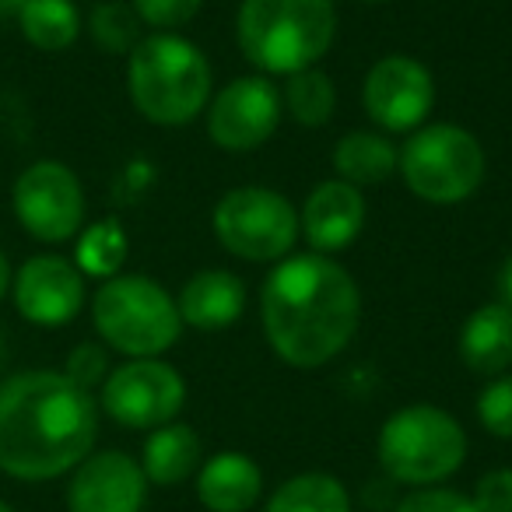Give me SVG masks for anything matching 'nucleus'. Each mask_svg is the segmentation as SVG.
Listing matches in <instances>:
<instances>
[{"label": "nucleus", "mask_w": 512, "mask_h": 512, "mask_svg": "<svg viewBox=\"0 0 512 512\" xmlns=\"http://www.w3.org/2000/svg\"><path fill=\"white\" fill-rule=\"evenodd\" d=\"M484 148L467 127L428 123L397 151V172L425 204H460L484 183Z\"/></svg>", "instance_id": "0eeeda50"}, {"label": "nucleus", "mask_w": 512, "mask_h": 512, "mask_svg": "<svg viewBox=\"0 0 512 512\" xmlns=\"http://www.w3.org/2000/svg\"><path fill=\"white\" fill-rule=\"evenodd\" d=\"M460 358L477 376H502L512 365V313L502 302L481 306L460 330Z\"/></svg>", "instance_id": "a211bd4d"}, {"label": "nucleus", "mask_w": 512, "mask_h": 512, "mask_svg": "<svg viewBox=\"0 0 512 512\" xmlns=\"http://www.w3.org/2000/svg\"><path fill=\"white\" fill-rule=\"evenodd\" d=\"M88 32H92L95 46L106 53H134V46L141 43V18L130 4L120 0H109L99 4L88 18Z\"/></svg>", "instance_id": "393cba45"}, {"label": "nucleus", "mask_w": 512, "mask_h": 512, "mask_svg": "<svg viewBox=\"0 0 512 512\" xmlns=\"http://www.w3.org/2000/svg\"><path fill=\"white\" fill-rule=\"evenodd\" d=\"M141 470L148 484H158V488H172V484L186 481L200 470V435L183 421L151 428L141 449Z\"/></svg>", "instance_id": "6ab92c4d"}, {"label": "nucleus", "mask_w": 512, "mask_h": 512, "mask_svg": "<svg viewBox=\"0 0 512 512\" xmlns=\"http://www.w3.org/2000/svg\"><path fill=\"white\" fill-rule=\"evenodd\" d=\"M477 421L498 439H512V372L495 376L477 397Z\"/></svg>", "instance_id": "a878e982"}, {"label": "nucleus", "mask_w": 512, "mask_h": 512, "mask_svg": "<svg viewBox=\"0 0 512 512\" xmlns=\"http://www.w3.org/2000/svg\"><path fill=\"white\" fill-rule=\"evenodd\" d=\"M379 467L400 484L432 488L467 460V432L449 411L432 404L400 407L379 428Z\"/></svg>", "instance_id": "39448f33"}, {"label": "nucleus", "mask_w": 512, "mask_h": 512, "mask_svg": "<svg viewBox=\"0 0 512 512\" xmlns=\"http://www.w3.org/2000/svg\"><path fill=\"white\" fill-rule=\"evenodd\" d=\"M334 169L337 179L351 186L383 183L397 172V148H393L390 137L376 134V130H351L337 141Z\"/></svg>", "instance_id": "aec40b11"}, {"label": "nucleus", "mask_w": 512, "mask_h": 512, "mask_svg": "<svg viewBox=\"0 0 512 512\" xmlns=\"http://www.w3.org/2000/svg\"><path fill=\"white\" fill-rule=\"evenodd\" d=\"M334 32V0H242L235 15L242 57L264 74L285 78L320 64Z\"/></svg>", "instance_id": "7ed1b4c3"}, {"label": "nucleus", "mask_w": 512, "mask_h": 512, "mask_svg": "<svg viewBox=\"0 0 512 512\" xmlns=\"http://www.w3.org/2000/svg\"><path fill=\"white\" fill-rule=\"evenodd\" d=\"M299 211L292 200L267 186L228 190L214 207V235L239 260L271 264L292 256L299 242Z\"/></svg>", "instance_id": "6e6552de"}, {"label": "nucleus", "mask_w": 512, "mask_h": 512, "mask_svg": "<svg viewBox=\"0 0 512 512\" xmlns=\"http://www.w3.org/2000/svg\"><path fill=\"white\" fill-rule=\"evenodd\" d=\"M0 512H15V509H11V505L4 502V498H0Z\"/></svg>", "instance_id": "72a5a7b5"}, {"label": "nucleus", "mask_w": 512, "mask_h": 512, "mask_svg": "<svg viewBox=\"0 0 512 512\" xmlns=\"http://www.w3.org/2000/svg\"><path fill=\"white\" fill-rule=\"evenodd\" d=\"M498 295H502V306L512 313V256L502 264V271H498Z\"/></svg>", "instance_id": "7c9ffc66"}, {"label": "nucleus", "mask_w": 512, "mask_h": 512, "mask_svg": "<svg viewBox=\"0 0 512 512\" xmlns=\"http://www.w3.org/2000/svg\"><path fill=\"white\" fill-rule=\"evenodd\" d=\"M365 4H386V0H365Z\"/></svg>", "instance_id": "f704fd0d"}, {"label": "nucleus", "mask_w": 512, "mask_h": 512, "mask_svg": "<svg viewBox=\"0 0 512 512\" xmlns=\"http://www.w3.org/2000/svg\"><path fill=\"white\" fill-rule=\"evenodd\" d=\"M211 64L176 32L141 39L127 57V92L134 109L158 127H183L197 120L211 99Z\"/></svg>", "instance_id": "20e7f679"}, {"label": "nucleus", "mask_w": 512, "mask_h": 512, "mask_svg": "<svg viewBox=\"0 0 512 512\" xmlns=\"http://www.w3.org/2000/svg\"><path fill=\"white\" fill-rule=\"evenodd\" d=\"M281 102H285L288 113H292L302 127H323V123H330V116H334V109H337V88H334V81H330V74L309 67V71H299L288 78L285 99Z\"/></svg>", "instance_id": "b1692460"}, {"label": "nucleus", "mask_w": 512, "mask_h": 512, "mask_svg": "<svg viewBox=\"0 0 512 512\" xmlns=\"http://www.w3.org/2000/svg\"><path fill=\"white\" fill-rule=\"evenodd\" d=\"M393 512H477V505L470 502V495L432 484V488H414L411 495H404Z\"/></svg>", "instance_id": "c85d7f7f"}, {"label": "nucleus", "mask_w": 512, "mask_h": 512, "mask_svg": "<svg viewBox=\"0 0 512 512\" xmlns=\"http://www.w3.org/2000/svg\"><path fill=\"white\" fill-rule=\"evenodd\" d=\"M18 29L36 50L60 53L78 43L81 11L74 8V0H29L18 11Z\"/></svg>", "instance_id": "412c9836"}, {"label": "nucleus", "mask_w": 512, "mask_h": 512, "mask_svg": "<svg viewBox=\"0 0 512 512\" xmlns=\"http://www.w3.org/2000/svg\"><path fill=\"white\" fill-rule=\"evenodd\" d=\"M11 299L22 320L36 327H64L85 309V274L60 253L29 256L11 278Z\"/></svg>", "instance_id": "ddd939ff"}, {"label": "nucleus", "mask_w": 512, "mask_h": 512, "mask_svg": "<svg viewBox=\"0 0 512 512\" xmlns=\"http://www.w3.org/2000/svg\"><path fill=\"white\" fill-rule=\"evenodd\" d=\"M281 92L264 74H246L221 88L207 106V134L225 151H253L274 137L281 123Z\"/></svg>", "instance_id": "f8f14e48"}, {"label": "nucleus", "mask_w": 512, "mask_h": 512, "mask_svg": "<svg viewBox=\"0 0 512 512\" xmlns=\"http://www.w3.org/2000/svg\"><path fill=\"white\" fill-rule=\"evenodd\" d=\"M186 404V379L162 358H130L102 383V411L123 428H162Z\"/></svg>", "instance_id": "9d476101"}, {"label": "nucleus", "mask_w": 512, "mask_h": 512, "mask_svg": "<svg viewBox=\"0 0 512 512\" xmlns=\"http://www.w3.org/2000/svg\"><path fill=\"white\" fill-rule=\"evenodd\" d=\"M92 323L113 351L127 358H158L179 341V306L158 281L116 274L92 299Z\"/></svg>", "instance_id": "423d86ee"}, {"label": "nucleus", "mask_w": 512, "mask_h": 512, "mask_svg": "<svg viewBox=\"0 0 512 512\" xmlns=\"http://www.w3.org/2000/svg\"><path fill=\"white\" fill-rule=\"evenodd\" d=\"M11 278H15V271H11V264H8V256L0 253V299L11 292Z\"/></svg>", "instance_id": "2f4dec72"}, {"label": "nucleus", "mask_w": 512, "mask_h": 512, "mask_svg": "<svg viewBox=\"0 0 512 512\" xmlns=\"http://www.w3.org/2000/svg\"><path fill=\"white\" fill-rule=\"evenodd\" d=\"M127 260V232L116 218H102L81 232L78 249H74V264L85 278H116Z\"/></svg>", "instance_id": "5701e85b"}, {"label": "nucleus", "mask_w": 512, "mask_h": 512, "mask_svg": "<svg viewBox=\"0 0 512 512\" xmlns=\"http://www.w3.org/2000/svg\"><path fill=\"white\" fill-rule=\"evenodd\" d=\"M365 225V197L358 186L344 179H327L313 186L306 207L299 214V228L306 235L309 249L320 256L341 253L362 235Z\"/></svg>", "instance_id": "2eb2a0df"}, {"label": "nucleus", "mask_w": 512, "mask_h": 512, "mask_svg": "<svg viewBox=\"0 0 512 512\" xmlns=\"http://www.w3.org/2000/svg\"><path fill=\"white\" fill-rule=\"evenodd\" d=\"M470 502L477 512H512V467H498L477 477Z\"/></svg>", "instance_id": "c756f323"}, {"label": "nucleus", "mask_w": 512, "mask_h": 512, "mask_svg": "<svg viewBox=\"0 0 512 512\" xmlns=\"http://www.w3.org/2000/svg\"><path fill=\"white\" fill-rule=\"evenodd\" d=\"M264 495V470L246 453H218L197 470V498L211 512H249Z\"/></svg>", "instance_id": "f3484780"}, {"label": "nucleus", "mask_w": 512, "mask_h": 512, "mask_svg": "<svg viewBox=\"0 0 512 512\" xmlns=\"http://www.w3.org/2000/svg\"><path fill=\"white\" fill-rule=\"evenodd\" d=\"M365 116L386 134H414L435 106V78L421 60L390 53L376 60L362 88Z\"/></svg>", "instance_id": "9b49d317"}, {"label": "nucleus", "mask_w": 512, "mask_h": 512, "mask_svg": "<svg viewBox=\"0 0 512 512\" xmlns=\"http://www.w3.org/2000/svg\"><path fill=\"white\" fill-rule=\"evenodd\" d=\"M144 498H148V477L141 463L120 449L88 453L67 484L71 512H141Z\"/></svg>", "instance_id": "4468645a"}, {"label": "nucleus", "mask_w": 512, "mask_h": 512, "mask_svg": "<svg viewBox=\"0 0 512 512\" xmlns=\"http://www.w3.org/2000/svg\"><path fill=\"white\" fill-rule=\"evenodd\" d=\"M29 0H0V22H8V18H18V11L25 8Z\"/></svg>", "instance_id": "473e14b6"}, {"label": "nucleus", "mask_w": 512, "mask_h": 512, "mask_svg": "<svg viewBox=\"0 0 512 512\" xmlns=\"http://www.w3.org/2000/svg\"><path fill=\"white\" fill-rule=\"evenodd\" d=\"M260 320L281 362L320 369L358 334L362 292L330 256H285L260 288Z\"/></svg>", "instance_id": "f03ea898"}, {"label": "nucleus", "mask_w": 512, "mask_h": 512, "mask_svg": "<svg viewBox=\"0 0 512 512\" xmlns=\"http://www.w3.org/2000/svg\"><path fill=\"white\" fill-rule=\"evenodd\" d=\"M11 207L25 232L46 246L74 239L85 225V190L81 179L57 158L32 162L11 190Z\"/></svg>", "instance_id": "1a4fd4ad"}, {"label": "nucleus", "mask_w": 512, "mask_h": 512, "mask_svg": "<svg viewBox=\"0 0 512 512\" xmlns=\"http://www.w3.org/2000/svg\"><path fill=\"white\" fill-rule=\"evenodd\" d=\"M99 407L88 390L53 369L0 383V470L15 481H53L95 446Z\"/></svg>", "instance_id": "f257e3e1"}, {"label": "nucleus", "mask_w": 512, "mask_h": 512, "mask_svg": "<svg viewBox=\"0 0 512 512\" xmlns=\"http://www.w3.org/2000/svg\"><path fill=\"white\" fill-rule=\"evenodd\" d=\"M179 320L193 330H225L246 309V285L232 271H200L183 285L176 299Z\"/></svg>", "instance_id": "dca6fc26"}, {"label": "nucleus", "mask_w": 512, "mask_h": 512, "mask_svg": "<svg viewBox=\"0 0 512 512\" xmlns=\"http://www.w3.org/2000/svg\"><path fill=\"white\" fill-rule=\"evenodd\" d=\"M0 358H4V341H0Z\"/></svg>", "instance_id": "c9c22d12"}, {"label": "nucleus", "mask_w": 512, "mask_h": 512, "mask_svg": "<svg viewBox=\"0 0 512 512\" xmlns=\"http://www.w3.org/2000/svg\"><path fill=\"white\" fill-rule=\"evenodd\" d=\"M267 512H351V495L334 474H299L288 477L271 498Z\"/></svg>", "instance_id": "4be33fe9"}, {"label": "nucleus", "mask_w": 512, "mask_h": 512, "mask_svg": "<svg viewBox=\"0 0 512 512\" xmlns=\"http://www.w3.org/2000/svg\"><path fill=\"white\" fill-rule=\"evenodd\" d=\"M204 0H134V11L141 25L158 32H176L179 25H190L200 15Z\"/></svg>", "instance_id": "bb28decb"}, {"label": "nucleus", "mask_w": 512, "mask_h": 512, "mask_svg": "<svg viewBox=\"0 0 512 512\" xmlns=\"http://www.w3.org/2000/svg\"><path fill=\"white\" fill-rule=\"evenodd\" d=\"M64 376L71 379V383H78L81 390L92 393L95 386L106 383L109 376V355L99 348V344H78V348L67 355V369Z\"/></svg>", "instance_id": "cd10ccee"}]
</instances>
